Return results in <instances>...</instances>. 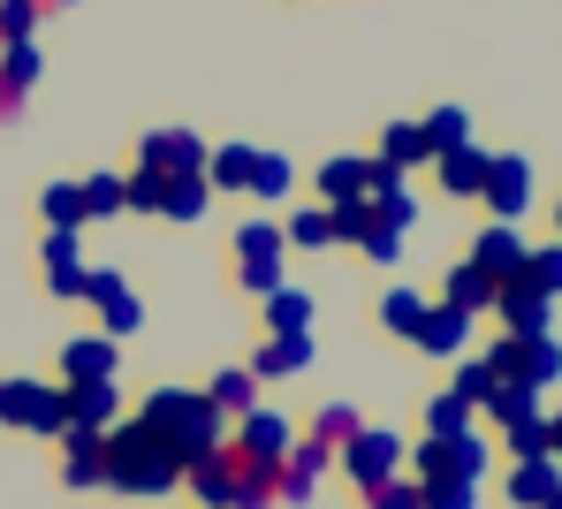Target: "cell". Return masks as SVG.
Listing matches in <instances>:
<instances>
[{
  "label": "cell",
  "instance_id": "1",
  "mask_svg": "<svg viewBox=\"0 0 562 509\" xmlns=\"http://www.w3.org/2000/svg\"><path fill=\"white\" fill-rule=\"evenodd\" d=\"M99 487L137 495V502H160V495L183 487V456H176L168 441H153L137 418H122V426H106V479H99Z\"/></svg>",
  "mask_w": 562,
  "mask_h": 509
},
{
  "label": "cell",
  "instance_id": "2",
  "mask_svg": "<svg viewBox=\"0 0 562 509\" xmlns=\"http://www.w3.org/2000/svg\"><path fill=\"white\" fill-rule=\"evenodd\" d=\"M137 426H145L153 441H168L183 464L213 456V449L228 441V418L205 404V388H153V396H145V410H137Z\"/></svg>",
  "mask_w": 562,
  "mask_h": 509
},
{
  "label": "cell",
  "instance_id": "3",
  "mask_svg": "<svg viewBox=\"0 0 562 509\" xmlns=\"http://www.w3.org/2000/svg\"><path fill=\"white\" fill-rule=\"evenodd\" d=\"M486 373L502 381V388H532V396H548L562 381V342L555 335H502L494 350H486Z\"/></svg>",
  "mask_w": 562,
  "mask_h": 509
},
{
  "label": "cell",
  "instance_id": "4",
  "mask_svg": "<svg viewBox=\"0 0 562 509\" xmlns=\"http://www.w3.org/2000/svg\"><path fill=\"white\" fill-rule=\"evenodd\" d=\"M403 433L395 426H358L342 449H335V464H342V479L358 487V495H373V487H387V479H403Z\"/></svg>",
  "mask_w": 562,
  "mask_h": 509
},
{
  "label": "cell",
  "instance_id": "5",
  "mask_svg": "<svg viewBox=\"0 0 562 509\" xmlns=\"http://www.w3.org/2000/svg\"><path fill=\"white\" fill-rule=\"evenodd\" d=\"M0 426L54 441V433L69 426V418H61V388H54V381H0Z\"/></svg>",
  "mask_w": 562,
  "mask_h": 509
},
{
  "label": "cell",
  "instance_id": "6",
  "mask_svg": "<svg viewBox=\"0 0 562 509\" xmlns=\"http://www.w3.org/2000/svg\"><path fill=\"white\" fill-rule=\"evenodd\" d=\"M411 464H418V479H471V487H479L486 464H494V449H486L479 433H449V441L426 433V449H418Z\"/></svg>",
  "mask_w": 562,
  "mask_h": 509
},
{
  "label": "cell",
  "instance_id": "7",
  "mask_svg": "<svg viewBox=\"0 0 562 509\" xmlns=\"http://www.w3.org/2000/svg\"><path fill=\"white\" fill-rule=\"evenodd\" d=\"M479 199H486L494 220H525V205H532V160H525V152H486Z\"/></svg>",
  "mask_w": 562,
  "mask_h": 509
},
{
  "label": "cell",
  "instance_id": "8",
  "mask_svg": "<svg viewBox=\"0 0 562 509\" xmlns=\"http://www.w3.org/2000/svg\"><path fill=\"white\" fill-rule=\"evenodd\" d=\"M137 168L145 176H205V137H190V129H145Z\"/></svg>",
  "mask_w": 562,
  "mask_h": 509
},
{
  "label": "cell",
  "instance_id": "9",
  "mask_svg": "<svg viewBox=\"0 0 562 509\" xmlns=\"http://www.w3.org/2000/svg\"><path fill=\"white\" fill-rule=\"evenodd\" d=\"M335 464V449H319V441H289V456H281V472H274V502L289 509H304L312 495H319V472Z\"/></svg>",
  "mask_w": 562,
  "mask_h": 509
},
{
  "label": "cell",
  "instance_id": "10",
  "mask_svg": "<svg viewBox=\"0 0 562 509\" xmlns=\"http://www.w3.org/2000/svg\"><path fill=\"white\" fill-rule=\"evenodd\" d=\"M525 251H532V244L517 236V220H486V228L471 236V267H479V274H486L494 290H502V282H509V274L525 267Z\"/></svg>",
  "mask_w": 562,
  "mask_h": 509
},
{
  "label": "cell",
  "instance_id": "11",
  "mask_svg": "<svg viewBox=\"0 0 562 509\" xmlns=\"http://www.w3.org/2000/svg\"><path fill=\"white\" fill-rule=\"evenodd\" d=\"M494 319H502V335H555V297H540L525 282H502L494 290Z\"/></svg>",
  "mask_w": 562,
  "mask_h": 509
},
{
  "label": "cell",
  "instance_id": "12",
  "mask_svg": "<svg viewBox=\"0 0 562 509\" xmlns=\"http://www.w3.org/2000/svg\"><path fill=\"white\" fill-rule=\"evenodd\" d=\"M61 418L69 426H122V388L114 381H61Z\"/></svg>",
  "mask_w": 562,
  "mask_h": 509
},
{
  "label": "cell",
  "instance_id": "13",
  "mask_svg": "<svg viewBox=\"0 0 562 509\" xmlns=\"http://www.w3.org/2000/svg\"><path fill=\"white\" fill-rule=\"evenodd\" d=\"M54 441H61V479L69 487H99L106 479V433L99 426H61Z\"/></svg>",
  "mask_w": 562,
  "mask_h": 509
},
{
  "label": "cell",
  "instance_id": "14",
  "mask_svg": "<svg viewBox=\"0 0 562 509\" xmlns=\"http://www.w3.org/2000/svg\"><path fill=\"white\" fill-rule=\"evenodd\" d=\"M502 495H509L517 509H548L562 495V464H555V456H517L509 479H502Z\"/></svg>",
  "mask_w": 562,
  "mask_h": 509
},
{
  "label": "cell",
  "instance_id": "15",
  "mask_svg": "<svg viewBox=\"0 0 562 509\" xmlns=\"http://www.w3.org/2000/svg\"><path fill=\"white\" fill-rule=\"evenodd\" d=\"M312 350H319L312 335H267V342H259V358H251L244 373H251L259 388H267V381H296V373L312 365Z\"/></svg>",
  "mask_w": 562,
  "mask_h": 509
},
{
  "label": "cell",
  "instance_id": "16",
  "mask_svg": "<svg viewBox=\"0 0 562 509\" xmlns=\"http://www.w3.org/2000/svg\"><path fill=\"white\" fill-rule=\"evenodd\" d=\"M183 487L198 495V509H228V495H236V449L221 441L213 456H198V464H183Z\"/></svg>",
  "mask_w": 562,
  "mask_h": 509
},
{
  "label": "cell",
  "instance_id": "17",
  "mask_svg": "<svg viewBox=\"0 0 562 509\" xmlns=\"http://www.w3.org/2000/svg\"><path fill=\"white\" fill-rule=\"evenodd\" d=\"M426 358H464V342H471V312H457V305H426V319H418V335H411Z\"/></svg>",
  "mask_w": 562,
  "mask_h": 509
},
{
  "label": "cell",
  "instance_id": "18",
  "mask_svg": "<svg viewBox=\"0 0 562 509\" xmlns=\"http://www.w3.org/2000/svg\"><path fill=\"white\" fill-rule=\"evenodd\" d=\"M46 290L54 297H77L85 290V244H77V228H46Z\"/></svg>",
  "mask_w": 562,
  "mask_h": 509
},
{
  "label": "cell",
  "instance_id": "19",
  "mask_svg": "<svg viewBox=\"0 0 562 509\" xmlns=\"http://www.w3.org/2000/svg\"><path fill=\"white\" fill-rule=\"evenodd\" d=\"M114 335H69L61 342V381H114Z\"/></svg>",
  "mask_w": 562,
  "mask_h": 509
},
{
  "label": "cell",
  "instance_id": "20",
  "mask_svg": "<svg viewBox=\"0 0 562 509\" xmlns=\"http://www.w3.org/2000/svg\"><path fill=\"white\" fill-rule=\"evenodd\" d=\"M289 441H296V433H289V418H281V410H244V418H236V449H244V456L281 464V456H289Z\"/></svg>",
  "mask_w": 562,
  "mask_h": 509
},
{
  "label": "cell",
  "instance_id": "21",
  "mask_svg": "<svg viewBox=\"0 0 562 509\" xmlns=\"http://www.w3.org/2000/svg\"><path fill=\"white\" fill-rule=\"evenodd\" d=\"M366 183H373V160H358V152H327L319 160V205L366 199Z\"/></svg>",
  "mask_w": 562,
  "mask_h": 509
},
{
  "label": "cell",
  "instance_id": "22",
  "mask_svg": "<svg viewBox=\"0 0 562 509\" xmlns=\"http://www.w3.org/2000/svg\"><path fill=\"white\" fill-rule=\"evenodd\" d=\"M434 168H441V191H449V199H479V183H486V145H449V152H434Z\"/></svg>",
  "mask_w": 562,
  "mask_h": 509
},
{
  "label": "cell",
  "instance_id": "23",
  "mask_svg": "<svg viewBox=\"0 0 562 509\" xmlns=\"http://www.w3.org/2000/svg\"><path fill=\"white\" fill-rule=\"evenodd\" d=\"M251 160H259V145H213L205 152V191L221 199V191H251Z\"/></svg>",
  "mask_w": 562,
  "mask_h": 509
},
{
  "label": "cell",
  "instance_id": "24",
  "mask_svg": "<svg viewBox=\"0 0 562 509\" xmlns=\"http://www.w3.org/2000/svg\"><path fill=\"white\" fill-rule=\"evenodd\" d=\"M281 259H289L281 220H244V228H236V267H267V274H281Z\"/></svg>",
  "mask_w": 562,
  "mask_h": 509
},
{
  "label": "cell",
  "instance_id": "25",
  "mask_svg": "<svg viewBox=\"0 0 562 509\" xmlns=\"http://www.w3.org/2000/svg\"><path fill=\"white\" fill-rule=\"evenodd\" d=\"M259 305H267V335H312V312H319L312 297H304V290H296V282L267 290Z\"/></svg>",
  "mask_w": 562,
  "mask_h": 509
},
{
  "label": "cell",
  "instance_id": "26",
  "mask_svg": "<svg viewBox=\"0 0 562 509\" xmlns=\"http://www.w3.org/2000/svg\"><path fill=\"white\" fill-rule=\"evenodd\" d=\"M205 404L221 410V418H244V410H259V381H251L244 365H228V373L205 381Z\"/></svg>",
  "mask_w": 562,
  "mask_h": 509
},
{
  "label": "cell",
  "instance_id": "27",
  "mask_svg": "<svg viewBox=\"0 0 562 509\" xmlns=\"http://www.w3.org/2000/svg\"><path fill=\"white\" fill-rule=\"evenodd\" d=\"M380 168H395V176H411V168H426L434 152H426V137H418V122H387V137H380L373 152Z\"/></svg>",
  "mask_w": 562,
  "mask_h": 509
},
{
  "label": "cell",
  "instance_id": "28",
  "mask_svg": "<svg viewBox=\"0 0 562 509\" xmlns=\"http://www.w3.org/2000/svg\"><path fill=\"white\" fill-rule=\"evenodd\" d=\"M205 205H213L205 176H160V213L168 220H205Z\"/></svg>",
  "mask_w": 562,
  "mask_h": 509
},
{
  "label": "cell",
  "instance_id": "29",
  "mask_svg": "<svg viewBox=\"0 0 562 509\" xmlns=\"http://www.w3.org/2000/svg\"><path fill=\"white\" fill-rule=\"evenodd\" d=\"M441 305H457V312H471V319H479V312H494V282H486V274H479V267H449V297H441Z\"/></svg>",
  "mask_w": 562,
  "mask_h": 509
},
{
  "label": "cell",
  "instance_id": "30",
  "mask_svg": "<svg viewBox=\"0 0 562 509\" xmlns=\"http://www.w3.org/2000/svg\"><path fill=\"white\" fill-rule=\"evenodd\" d=\"M426 305H434V297H418V290H403V282H395V290L380 297V327L411 342V335H418V319H426Z\"/></svg>",
  "mask_w": 562,
  "mask_h": 509
},
{
  "label": "cell",
  "instance_id": "31",
  "mask_svg": "<svg viewBox=\"0 0 562 509\" xmlns=\"http://www.w3.org/2000/svg\"><path fill=\"white\" fill-rule=\"evenodd\" d=\"M509 282H525V290H540V297H555V305H562V244H548V251H525V267H517Z\"/></svg>",
  "mask_w": 562,
  "mask_h": 509
},
{
  "label": "cell",
  "instance_id": "32",
  "mask_svg": "<svg viewBox=\"0 0 562 509\" xmlns=\"http://www.w3.org/2000/svg\"><path fill=\"white\" fill-rule=\"evenodd\" d=\"M289 191H296V168H289L281 152H259V160H251V199H259V205H281Z\"/></svg>",
  "mask_w": 562,
  "mask_h": 509
},
{
  "label": "cell",
  "instance_id": "33",
  "mask_svg": "<svg viewBox=\"0 0 562 509\" xmlns=\"http://www.w3.org/2000/svg\"><path fill=\"white\" fill-rule=\"evenodd\" d=\"M418 137H426V152H449V145H471V114H464V106H434V114L418 122Z\"/></svg>",
  "mask_w": 562,
  "mask_h": 509
},
{
  "label": "cell",
  "instance_id": "34",
  "mask_svg": "<svg viewBox=\"0 0 562 509\" xmlns=\"http://www.w3.org/2000/svg\"><path fill=\"white\" fill-rule=\"evenodd\" d=\"M281 244H296V251H335V228H327V205H312V213H289V228H281Z\"/></svg>",
  "mask_w": 562,
  "mask_h": 509
},
{
  "label": "cell",
  "instance_id": "35",
  "mask_svg": "<svg viewBox=\"0 0 562 509\" xmlns=\"http://www.w3.org/2000/svg\"><path fill=\"white\" fill-rule=\"evenodd\" d=\"M471 418H479V410H471L464 396H426V433H434V441H449V433H471Z\"/></svg>",
  "mask_w": 562,
  "mask_h": 509
},
{
  "label": "cell",
  "instance_id": "36",
  "mask_svg": "<svg viewBox=\"0 0 562 509\" xmlns=\"http://www.w3.org/2000/svg\"><path fill=\"white\" fill-rule=\"evenodd\" d=\"M77 199H85V220H122V176H85Z\"/></svg>",
  "mask_w": 562,
  "mask_h": 509
},
{
  "label": "cell",
  "instance_id": "37",
  "mask_svg": "<svg viewBox=\"0 0 562 509\" xmlns=\"http://www.w3.org/2000/svg\"><path fill=\"white\" fill-rule=\"evenodd\" d=\"M486 418H494V426H517V418H540V396H532V388H502V381H494V396H486Z\"/></svg>",
  "mask_w": 562,
  "mask_h": 509
},
{
  "label": "cell",
  "instance_id": "38",
  "mask_svg": "<svg viewBox=\"0 0 562 509\" xmlns=\"http://www.w3.org/2000/svg\"><path fill=\"white\" fill-rule=\"evenodd\" d=\"M418 509H479L471 479H418Z\"/></svg>",
  "mask_w": 562,
  "mask_h": 509
},
{
  "label": "cell",
  "instance_id": "39",
  "mask_svg": "<svg viewBox=\"0 0 562 509\" xmlns=\"http://www.w3.org/2000/svg\"><path fill=\"white\" fill-rule=\"evenodd\" d=\"M38 213H46V228H85V199H77V183H46Z\"/></svg>",
  "mask_w": 562,
  "mask_h": 509
},
{
  "label": "cell",
  "instance_id": "40",
  "mask_svg": "<svg viewBox=\"0 0 562 509\" xmlns=\"http://www.w3.org/2000/svg\"><path fill=\"white\" fill-rule=\"evenodd\" d=\"M502 449H509V464H517V456H548V410H540V418L502 426Z\"/></svg>",
  "mask_w": 562,
  "mask_h": 509
},
{
  "label": "cell",
  "instance_id": "41",
  "mask_svg": "<svg viewBox=\"0 0 562 509\" xmlns=\"http://www.w3.org/2000/svg\"><path fill=\"white\" fill-rule=\"evenodd\" d=\"M358 426H366V418H358L350 404H327L319 418H312V441H319V449H342V441H350Z\"/></svg>",
  "mask_w": 562,
  "mask_h": 509
},
{
  "label": "cell",
  "instance_id": "42",
  "mask_svg": "<svg viewBox=\"0 0 562 509\" xmlns=\"http://www.w3.org/2000/svg\"><path fill=\"white\" fill-rule=\"evenodd\" d=\"M449 396H464L471 410H479L486 396H494V373H486V358H464V365H457V381H449Z\"/></svg>",
  "mask_w": 562,
  "mask_h": 509
},
{
  "label": "cell",
  "instance_id": "43",
  "mask_svg": "<svg viewBox=\"0 0 562 509\" xmlns=\"http://www.w3.org/2000/svg\"><path fill=\"white\" fill-rule=\"evenodd\" d=\"M38 15H46L38 0H0V46H15V38H31V31H38Z\"/></svg>",
  "mask_w": 562,
  "mask_h": 509
},
{
  "label": "cell",
  "instance_id": "44",
  "mask_svg": "<svg viewBox=\"0 0 562 509\" xmlns=\"http://www.w3.org/2000/svg\"><path fill=\"white\" fill-rule=\"evenodd\" d=\"M327 228H335V244H358L366 228H373V205L350 199V205H327Z\"/></svg>",
  "mask_w": 562,
  "mask_h": 509
},
{
  "label": "cell",
  "instance_id": "45",
  "mask_svg": "<svg viewBox=\"0 0 562 509\" xmlns=\"http://www.w3.org/2000/svg\"><path fill=\"white\" fill-rule=\"evenodd\" d=\"M99 319H106V335H137V327H145V297H137V290H122L114 305H99Z\"/></svg>",
  "mask_w": 562,
  "mask_h": 509
},
{
  "label": "cell",
  "instance_id": "46",
  "mask_svg": "<svg viewBox=\"0 0 562 509\" xmlns=\"http://www.w3.org/2000/svg\"><path fill=\"white\" fill-rule=\"evenodd\" d=\"M122 290H130L122 267H85V290H77V297H85V305H114Z\"/></svg>",
  "mask_w": 562,
  "mask_h": 509
},
{
  "label": "cell",
  "instance_id": "47",
  "mask_svg": "<svg viewBox=\"0 0 562 509\" xmlns=\"http://www.w3.org/2000/svg\"><path fill=\"white\" fill-rule=\"evenodd\" d=\"M366 205H373V199H366ZM358 251H366L373 267H395V259H403V236H395V228H380V220H373V228L358 236Z\"/></svg>",
  "mask_w": 562,
  "mask_h": 509
},
{
  "label": "cell",
  "instance_id": "48",
  "mask_svg": "<svg viewBox=\"0 0 562 509\" xmlns=\"http://www.w3.org/2000/svg\"><path fill=\"white\" fill-rule=\"evenodd\" d=\"M366 509H418V479H387V487H373Z\"/></svg>",
  "mask_w": 562,
  "mask_h": 509
},
{
  "label": "cell",
  "instance_id": "49",
  "mask_svg": "<svg viewBox=\"0 0 562 509\" xmlns=\"http://www.w3.org/2000/svg\"><path fill=\"white\" fill-rule=\"evenodd\" d=\"M548 456L562 464V410H548Z\"/></svg>",
  "mask_w": 562,
  "mask_h": 509
},
{
  "label": "cell",
  "instance_id": "50",
  "mask_svg": "<svg viewBox=\"0 0 562 509\" xmlns=\"http://www.w3.org/2000/svg\"><path fill=\"white\" fill-rule=\"evenodd\" d=\"M38 8H85V0H38Z\"/></svg>",
  "mask_w": 562,
  "mask_h": 509
},
{
  "label": "cell",
  "instance_id": "51",
  "mask_svg": "<svg viewBox=\"0 0 562 509\" xmlns=\"http://www.w3.org/2000/svg\"><path fill=\"white\" fill-rule=\"evenodd\" d=\"M555 228H562V205H555Z\"/></svg>",
  "mask_w": 562,
  "mask_h": 509
},
{
  "label": "cell",
  "instance_id": "52",
  "mask_svg": "<svg viewBox=\"0 0 562 509\" xmlns=\"http://www.w3.org/2000/svg\"><path fill=\"white\" fill-rule=\"evenodd\" d=\"M548 509H562V495H555V502H548Z\"/></svg>",
  "mask_w": 562,
  "mask_h": 509
}]
</instances>
